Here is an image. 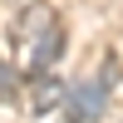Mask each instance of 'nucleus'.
<instances>
[{
    "mask_svg": "<svg viewBox=\"0 0 123 123\" xmlns=\"http://www.w3.org/2000/svg\"><path fill=\"white\" fill-rule=\"evenodd\" d=\"M59 49H64V25H59V15L44 0L25 5L20 20L10 25V64H15L20 74H44V69H54Z\"/></svg>",
    "mask_w": 123,
    "mask_h": 123,
    "instance_id": "obj_1",
    "label": "nucleus"
},
{
    "mask_svg": "<svg viewBox=\"0 0 123 123\" xmlns=\"http://www.w3.org/2000/svg\"><path fill=\"white\" fill-rule=\"evenodd\" d=\"M64 98H69V89H64V79H59L54 69L30 74V94H25L30 113H54V108H64Z\"/></svg>",
    "mask_w": 123,
    "mask_h": 123,
    "instance_id": "obj_3",
    "label": "nucleus"
},
{
    "mask_svg": "<svg viewBox=\"0 0 123 123\" xmlns=\"http://www.w3.org/2000/svg\"><path fill=\"white\" fill-rule=\"evenodd\" d=\"M104 104H108V84L104 79H79L69 89V98H64V113H69V123H94L104 113Z\"/></svg>",
    "mask_w": 123,
    "mask_h": 123,
    "instance_id": "obj_2",
    "label": "nucleus"
}]
</instances>
